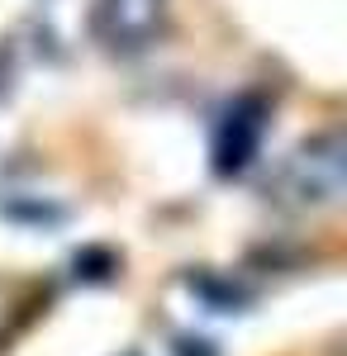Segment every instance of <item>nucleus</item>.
<instances>
[{"mask_svg":"<svg viewBox=\"0 0 347 356\" xmlns=\"http://www.w3.org/2000/svg\"><path fill=\"white\" fill-rule=\"evenodd\" d=\"M262 129H267V105H262L257 95L238 100L233 110L224 114L219 138H214V171H219V176H238V171H247V162L257 157Z\"/></svg>","mask_w":347,"mask_h":356,"instance_id":"nucleus-1","label":"nucleus"},{"mask_svg":"<svg viewBox=\"0 0 347 356\" xmlns=\"http://www.w3.org/2000/svg\"><path fill=\"white\" fill-rule=\"evenodd\" d=\"M286 186L300 200H338L343 195V143L338 138H314L309 147H300L291 157Z\"/></svg>","mask_w":347,"mask_h":356,"instance_id":"nucleus-2","label":"nucleus"},{"mask_svg":"<svg viewBox=\"0 0 347 356\" xmlns=\"http://www.w3.org/2000/svg\"><path fill=\"white\" fill-rule=\"evenodd\" d=\"M162 24V0H105L100 33L109 48H143Z\"/></svg>","mask_w":347,"mask_h":356,"instance_id":"nucleus-3","label":"nucleus"}]
</instances>
